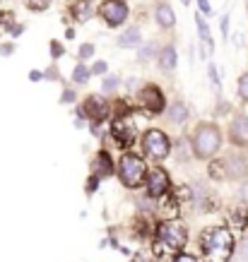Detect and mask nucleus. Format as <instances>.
I'll return each instance as SVG.
<instances>
[{
    "instance_id": "obj_1",
    "label": "nucleus",
    "mask_w": 248,
    "mask_h": 262,
    "mask_svg": "<svg viewBox=\"0 0 248 262\" xmlns=\"http://www.w3.org/2000/svg\"><path fill=\"white\" fill-rule=\"evenodd\" d=\"M202 255L208 262H229L234 255V236L224 226H212L202 233L200 238Z\"/></svg>"
},
{
    "instance_id": "obj_2",
    "label": "nucleus",
    "mask_w": 248,
    "mask_h": 262,
    "mask_svg": "<svg viewBox=\"0 0 248 262\" xmlns=\"http://www.w3.org/2000/svg\"><path fill=\"white\" fill-rule=\"evenodd\" d=\"M185 229L178 222H164L157 226V238H154V253L159 255H174L185 246Z\"/></svg>"
},
{
    "instance_id": "obj_3",
    "label": "nucleus",
    "mask_w": 248,
    "mask_h": 262,
    "mask_svg": "<svg viewBox=\"0 0 248 262\" xmlns=\"http://www.w3.org/2000/svg\"><path fill=\"white\" fill-rule=\"evenodd\" d=\"M219 147H222V133H219V127L212 125V123H202V125L195 127V133H193V151H195L198 159L215 157Z\"/></svg>"
},
{
    "instance_id": "obj_4",
    "label": "nucleus",
    "mask_w": 248,
    "mask_h": 262,
    "mask_svg": "<svg viewBox=\"0 0 248 262\" xmlns=\"http://www.w3.org/2000/svg\"><path fill=\"white\" fill-rule=\"evenodd\" d=\"M118 176H120V181H123L126 188H137L142 181H147V178H144V176H147V171H144V161L140 159V157H135V154L120 157Z\"/></svg>"
},
{
    "instance_id": "obj_5",
    "label": "nucleus",
    "mask_w": 248,
    "mask_h": 262,
    "mask_svg": "<svg viewBox=\"0 0 248 262\" xmlns=\"http://www.w3.org/2000/svg\"><path fill=\"white\" fill-rule=\"evenodd\" d=\"M142 149H144V157L152 161H161L169 157L171 151V142L169 137L161 133V130H147L142 137Z\"/></svg>"
},
{
    "instance_id": "obj_6",
    "label": "nucleus",
    "mask_w": 248,
    "mask_h": 262,
    "mask_svg": "<svg viewBox=\"0 0 248 262\" xmlns=\"http://www.w3.org/2000/svg\"><path fill=\"white\" fill-rule=\"evenodd\" d=\"M137 103H140V108L147 111L150 116H159V113L167 108L164 92H161L157 84H147V87L140 89V94H137Z\"/></svg>"
},
{
    "instance_id": "obj_7",
    "label": "nucleus",
    "mask_w": 248,
    "mask_h": 262,
    "mask_svg": "<svg viewBox=\"0 0 248 262\" xmlns=\"http://www.w3.org/2000/svg\"><path fill=\"white\" fill-rule=\"evenodd\" d=\"M99 15L106 22V27L116 29V27H120L128 19V3H123V0H104L101 8H99Z\"/></svg>"
},
{
    "instance_id": "obj_8",
    "label": "nucleus",
    "mask_w": 248,
    "mask_h": 262,
    "mask_svg": "<svg viewBox=\"0 0 248 262\" xmlns=\"http://www.w3.org/2000/svg\"><path fill=\"white\" fill-rule=\"evenodd\" d=\"M111 135L120 147H130V144L135 142L137 127L128 116H118V118H113V123H111Z\"/></svg>"
},
{
    "instance_id": "obj_9",
    "label": "nucleus",
    "mask_w": 248,
    "mask_h": 262,
    "mask_svg": "<svg viewBox=\"0 0 248 262\" xmlns=\"http://www.w3.org/2000/svg\"><path fill=\"white\" fill-rule=\"evenodd\" d=\"M80 116L99 123V120H104L109 116V103H106V99L101 94H92L85 99V106L80 108Z\"/></svg>"
},
{
    "instance_id": "obj_10",
    "label": "nucleus",
    "mask_w": 248,
    "mask_h": 262,
    "mask_svg": "<svg viewBox=\"0 0 248 262\" xmlns=\"http://www.w3.org/2000/svg\"><path fill=\"white\" fill-rule=\"evenodd\" d=\"M169 190V176L167 171H161V168H154V171H150V176H147V192H150V198L159 200L164 198Z\"/></svg>"
},
{
    "instance_id": "obj_11",
    "label": "nucleus",
    "mask_w": 248,
    "mask_h": 262,
    "mask_svg": "<svg viewBox=\"0 0 248 262\" xmlns=\"http://www.w3.org/2000/svg\"><path fill=\"white\" fill-rule=\"evenodd\" d=\"M229 137H232V142L236 147H246L248 144V116H243V113L234 116L232 125H229Z\"/></svg>"
},
{
    "instance_id": "obj_12",
    "label": "nucleus",
    "mask_w": 248,
    "mask_h": 262,
    "mask_svg": "<svg viewBox=\"0 0 248 262\" xmlns=\"http://www.w3.org/2000/svg\"><path fill=\"white\" fill-rule=\"evenodd\" d=\"M94 12H96L94 0H72L70 15L75 17V22H87V19H92Z\"/></svg>"
},
{
    "instance_id": "obj_13",
    "label": "nucleus",
    "mask_w": 248,
    "mask_h": 262,
    "mask_svg": "<svg viewBox=\"0 0 248 262\" xmlns=\"http://www.w3.org/2000/svg\"><path fill=\"white\" fill-rule=\"evenodd\" d=\"M154 17H157V24H159L161 29H171V27L176 24V15H174L171 5H167V3L157 5V10H154Z\"/></svg>"
},
{
    "instance_id": "obj_14",
    "label": "nucleus",
    "mask_w": 248,
    "mask_h": 262,
    "mask_svg": "<svg viewBox=\"0 0 248 262\" xmlns=\"http://www.w3.org/2000/svg\"><path fill=\"white\" fill-rule=\"evenodd\" d=\"M140 41H142V34H140V29H137V27H128L126 32H120L118 46L120 48H135V46H140Z\"/></svg>"
},
{
    "instance_id": "obj_15",
    "label": "nucleus",
    "mask_w": 248,
    "mask_h": 262,
    "mask_svg": "<svg viewBox=\"0 0 248 262\" xmlns=\"http://www.w3.org/2000/svg\"><path fill=\"white\" fill-rule=\"evenodd\" d=\"M159 68L161 70H174L176 68V63H178V56H176V48L174 46H164L159 51Z\"/></svg>"
},
{
    "instance_id": "obj_16",
    "label": "nucleus",
    "mask_w": 248,
    "mask_h": 262,
    "mask_svg": "<svg viewBox=\"0 0 248 262\" xmlns=\"http://www.w3.org/2000/svg\"><path fill=\"white\" fill-rule=\"evenodd\" d=\"M169 123H174V125H181V123H185L188 120V108H185V103L176 101L171 108H169Z\"/></svg>"
},
{
    "instance_id": "obj_17",
    "label": "nucleus",
    "mask_w": 248,
    "mask_h": 262,
    "mask_svg": "<svg viewBox=\"0 0 248 262\" xmlns=\"http://www.w3.org/2000/svg\"><path fill=\"white\" fill-rule=\"evenodd\" d=\"M226 168H229V178L246 176V161H243V157H226Z\"/></svg>"
},
{
    "instance_id": "obj_18",
    "label": "nucleus",
    "mask_w": 248,
    "mask_h": 262,
    "mask_svg": "<svg viewBox=\"0 0 248 262\" xmlns=\"http://www.w3.org/2000/svg\"><path fill=\"white\" fill-rule=\"evenodd\" d=\"M94 168H96V173H101V176H111V173H113L111 157H109L106 151H99V157H96V161H94Z\"/></svg>"
},
{
    "instance_id": "obj_19",
    "label": "nucleus",
    "mask_w": 248,
    "mask_h": 262,
    "mask_svg": "<svg viewBox=\"0 0 248 262\" xmlns=\"http://www.w3.org/2000/svg\"><path fill=\"white\" fill-rule=\"evenodd\" d=\"M195 24H198V34H200V41L212 51V34H210L208 22L202 19V15H195Z\"/></svg>"
},
{
    "instance_id": "obj_20",
    "label": "nucleus",
    "mask_w": 248,
    "mask_h": 262,
    "mask_svg": "<svg viewBox=\"0 0 248 262\" xmlns=\"http://www.w3.org/2000/svg\"><path fill=\"white\" fill-rule=\"evenodd\" d=\"M89 75H92V70H87L85 63H77L75 65V70H72V82H75V84H87Z\"/></svg>"
},
{
    "instance_id": "obj_21",
    "label": "nucleus",
    "mask_w": 248,
    "mask_h": 262,
    "mask_svg": "<svg viewBox=\"0 0 248 262\" xmlns=\"http://www.w3.org/2000/svg\"><path fill=\"white\" fill-rule=\"evenodd\" d=\"M154 53L159 56V48H157V43H144L142 51H140V63H147V60H150Z\"/></svg>"
},
{
    "instance_id": "obj_22",
    "label": "nucleus",
    "mask_w": 248,
    "mask_h": 262,
    "mask_svg": "<svg viewBox=\"0 0 248 262\" xmlns=\"http://www.w3.org/2000/svg\"><path fill=\"white\" fill-rule=\"evenodd\" d=\"M12 24H15L12 12H0V32H12Z\"/></svg>"
},
{
    "instance_id": "obj_23",
    "label": "nucleus",
    "mask_w": 248,
    "mask_h": 262,
    "mask_svg": "<svg viewBox=\"0 0 248 262\" xmlns=\"http://www.w3.org/2000/svg\"><path fill=\"white\" fill-rule=\"evenodd\" d=\"M24 5L32 10V12H44V10H48L51 0H24Z\"/></svg>"
},
{
    "instance_id": "obj_24",
    "label": "nucleus",
    "mask_w": 248,
    "mask_h": 262,
    "mask_svg": "<svg viewBox=\"0 0 248 262\" xmlns=\"http://www.w3.org/2000/svg\"><path fill=\"white\" fill-rule=\"evenodd\" d=\"M246 222H248V216H246V212L243 209H234L232 212V224H236V229H243L246 226Z\"/></svg>"
},
{
    "instance_id": "obj_25",
    "label": "nucleus",
    "mask_w": 248,
    "mask_h": 262,
    "mask_svg": "<svg viewBox=\"0 0 248 262\" xmlns=\"http://www.w3.org/2000/svg\"><path fill=\"white\" fill-rule=\"evenodd\" d=\"M239 96H241V101L248 103V72H243L239 77Z\"/></svg>"
},
{
    "instance_id": "obj_26",
    "label": "nucleus",
    "mask_w": 248,
    "mask_h": 262,
    "mask_svg": "<svg viewBox=\"0 0 248 262\" xmlns=\"http://www.w3.org/2000/svg\"><path fill=\"white\" fill-rule=\"evenodd\" d=\"M191 198H193V190L188 188V185H181V188H176V202H188Z\"/></svg>"
},
{
    "instance_id": "obj_27",
    "label": "nucleus",
    "mask_w": 248,
    "mask_h": 262,
    "mask_svg": "<svg viewBox=\"0 0 248 262\" xmlns=\"http://www.w3.org/2000/svg\"><path fill=\"white\" fill-rule=\"evenodd\" d=\"M65 53V48H63V43L60 41H51V58L56 60V58H60Z\"/></svg>"
},
{
    "instance_id": "obj_28",
    "label": "nucleus",
    "mask_w": 248,
    "mask_h": 262,
    "mask_svg": "<svg viewBox=\"0 0 248 262\" xmlns=\"http://www.w3.org/2000/svg\"><path fill=\"white\" fill-rule=\"evenodd\" d=\"M77 56H80V60H87V58H92V56H94V46H92V43H85V46H80V53H77Z\"/></svg>"
},
{
    "instance_id": "obj_29",
    "label": "nucleus",
    "mask_w": 248,
    "mask_h": 262,
    "mask_svg": "<svg viewBox=\"0 0 248 262\" xmlns=\"http://www.w3.org/2000/svg\"><path fill=\"white\" fill-rule=\"evenodd\" d=\"M75 99H77L75 89H63V94H60V103H72Z\"/></svg>"
},
{
    "instance_id": "obj_30",
    "label": "nucleus",
    "mask_w": 248,
    "mask_h": 262,
    "mask_svg": "<svg viewBox=\"0 0 248 262\" xmlns=\"http://www.w3.org/2000/svg\"><path fill=\"white\" fill-rule=\"evenodd\" d=\"M208 70H210V80H212V84H215V89H217V92H219V87H222V84H219V75H217L215 65L210 63V68H208Z\"/></svg>"
},
{
    "instance_id": "obj_31",
    "label": "nucleus",
    "mask_w": 248,
    "mask_h": 262,
    "mask_svg": "<svg viewBox=\"0 0 248 262\" xmlns=\"http://www.w3.org/2000/svg\"><path fill=\"white\" fill-rule=\"evenodd\" d=\"M118 87V77H106L104 80V92H113Z\"/></svg>"
},
{
    "instance_id": "obj_32",
    "label": "nucleus",
    "mask_w": 248,
    "mask_h": 262,
    "mask_svg": "<svg viewBox=\"0 0 248 262\" xmlns=\"http://www.w3.org/2000/svg\"><path fill=\"white\" fill-rule=\"evenodd\" d=\"M106 70H109V65H106L104 60H99V63H96L94 68H92V72H94V75H104Z\"/></svg>"
},
{
    "instance_id": "obj_33",
    "label": "nucleus",
    "mask_w": 248,
    "mask_h": 262,
    "mask_svg": "<svg viewBox=\"0 0 248 262\" xmlns=\"http://www.w3.org/2000/svg\"><path fill=\"white\" fill-rule=\"evenodd\" d=\"M198 8H200L202 15H210V12H212V8H210V0H198Z\"/></svg>"
},
{
    "instance_id": "obj_34",
    "label": "nucleus",
    "mask_w": 248,
    "mask_h": 262,
    "mask_svg": "<svg viewBox=\"0 0 248 262\" xmlns=\"http://www.w3.org/2000/svg\"><path fill=\"white\" fill-rule=\"evenodd\" d=\"M174 262H200L198 260V257H195V255H188V253H183V255H178L176 260Z\"/></svg>"
},
{
    "instance_id": "obj_35",
    "label": "nucleus",
    "mask_w": 248,
    "mask_h": 262,
    "mask_svg": "<svg viewBox=\"0 0 248 262\" xmlns=\"http://www.w3.org/2000/svg\"><path fill=\"white\" fill-rule=\"evenodd\" d=\"M219 27H222V34L226 36V34H229V15L222 17V24H219Z\"/></svg>"
},
{
    "instance_id": "obj_36",
    "label": "nucleus",
    "mask_w": 248,
    "mask_h": 262,
    "mask_svg": "<svg viewBox=\"0 0 248 262\" xmlns=\"http://www.w3.org/2000/svg\"><path fill=\"white\" fill-rule=\"evenodd\" d=\"M29 80H32V82H39V80H44V72H39V70H32V72H29Z\"/></svg>"
},
{
    "instance_id": "obj_37",
    "label": "nucleus",
    "mask_w": 248,
    "mask_h": 262,
    "mask_svg": "<svg viewBox=\"0 0 248 262\" xmlns=\"http://www.w3.org/2000/svg\"><path fill=\"white\" fill-rule=\"evenodd\" d=\"M96 183H99V176H92V181H89V185H87V190H89V192H94V190H96Z\"/></svg>"
},
{
    "instance_id": "obj_38",
    "label": "nucleus",
    "mask_w": 248,
    "mask_h": 262,
    "mask_svg": "<svg viewBox=\"0 0 248 262\" xmlns=\"http://www.w3.org/2000/svg\"><path fill=\"white\" fill-rule=\"evenodd\" d=\"M133 262H154V260H152V257H147V255L140 253V255H135V257H133Z\"/></svg>"
},
{
    "instance_id": "obj_39",
    "label": "nucleus",
    "mask_w": 248,
    "mask_h": 262,
    "mask_svg": "<svg viewBox=\"0 0 248 262\" xmlns=\"http://www.w3.org/2000/svg\"><path fill=\"white\" fill-rule=\"evenodd\" d=\"M12 51H15V48H12V46H0V53H3V56H10Z\"/></svg>"
},
{
    "instance_id": "obj_40",
    "label": "nucleus",
    "mask_w": 248,
    "mask_h": 262,
    "mask_svg": "<svg viewBox=\"0 0 248 262\" xmlns=\"http://www.w3.org/2000/svg\"><path fill=\"white\" fill-rule=\"evenodd\" d=\"M22 32H24V27H22V24H17V27H12V36H19Z\"/></svg>"
},
{
    "instance_id": "obj_41",
    "label": "nucleus",
    "mask_w": 248,
    "mask_h": 262,
    "mask_svg": "<svg viewBox=\"0 0 248 262\" xmlns=\"http://www.w3.org/2000/svg\"><path fill=\"white\" fill-rule=\"evenodd\" d=\"M241 253H243V257H248V241H243V246H241Z\"/></svg>"
},
{
    "instance_id": "obj_42",
    "label": "nucleus",
    "mask_w": 248,
    "mask_h": 262,
    "mask_svg": "<svg viewBox=\"0 0 248 262\" xmlns=\"http://www.w3.org/2000/svg\"><path fill=\"white\" fill-rule=\"evenodd\" d=\"M181 3H183V5H191V0H181Z\"/></svg>"
},
{
    "instance_id": "obj_43",
    "label": "nucleus",
    "mask_w": 248,
    "mask_h": 262,
    "mask_svg": "<svg viewBox=\"0 0 248 262\" xmlns=\"http://www.w3.org/2000/svg\"><path fill=\"white\" fill-rule=\"evenodd\" d=\"M229 262H232V260H229Z\"/></svg>"
}]
</instances>
